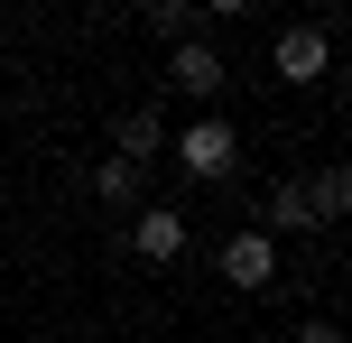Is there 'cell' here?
Listing matches in <instances>:
<instances>
[{
    "label": "cell",
    "instance_id": "cell-1",
    "mask_svg": "<svg viewBox=\"0 0 352 343\" xmlns=\"http://www.w3.org/2000/svg\"><path fill=\"white\" fill-rule=\"evenodd\" d=\"M176 167H186V177H204V186H223L232 167H241V140H232V121H223V111H204V121L176 140Z\"/></svg>",
    "mask_w": 352,
    "mask_h": 343
},
{
    "label": "cell",
    "instance_id": "cell-2",
    "mask_svg": "<svg viewBox=\"0 0 352 343\" xmlns=\"http://www.w3.org/2000/svg\"><path fill=\"white\" fill-rule=\"evenodd\" d=\"M167 84L186 93V102H223V56H213L204 37H176V56H167Z\"/></svg>",
    "mask_w": 352,
    "mask_h": 343
},
{
    "label": "cell",
    "instance_id": "cell-3",
    "mask_svg": "<svg viewBox=\"0 0 352 343\" xmlns=\"http://www.w3.org/2000/svg\"><path fill=\"white\" fill-rule=\"evenodd\" d=\"M269 65H278L287 84H316V74L334 65V37H324V28H278V47H269Z\"/></svg>",
    "mask_w": 352,
    "mask_h": 343
},
{
    "label": "cell",
    "instance_id": "cell-4",
    "mask_svg": "<svg viewBox=\"0 0 352 343\" xmlns=\"http://www.w3.org/2000/svg\"><path fill=\"white\" fill-rule=\"evenodd\" d=\"M223 278L232 288H269L278 278V232H232L223 241Z\"/></svg>",
    "mask_w": 352,
    "mask_h": 343
},
{
    "label": "cell",
    "instance_id": "cell-5",
    "mask_svg": "<svg viewBox=\"0 0 352 343\" xmlns=\"http://www.w3.org/2000/svg\"><path fill=\"white\" fill-rule=\"evenodd\" d=\"M130 251H140L148 269H167V260L186 251V214H167V204H148V214L130 223Z\"/></svg>",
    "mask_w": 352,
    "mask_h": 343
},
{
    "label": "cell",
    "instance_id": "cell-6",
    "mask_svg": "<svg viewBox=\"0 0 352 343\" xmlns=\"http://www.w3.org/2000/svg\"><path fill=\"white\" fill-rule=\"evenodd\" d=\"M269 232H316V204H306V186H297V177L269 186Z\"/></svg>",
    "mask_w": 352,
    "mask_h": 343
},
{
    "label": "cell",
    "instance_id": "cell-7",
    "mask_svg": "<svg viewBox=\"0 0 352 343\" xmlns=\"http://www.w3.org/2000/svg\"><path fill=\"white\" fill-rule=\"evenodd\" d=\"M140 177H148V167H140V158H121V148H111V158L93 167V195H102V204H140Z\"/></svg>",
    "mask_w": 352,
    "mask_h": 343
},
{
    "label": "cell",
    "instance_id": "cell-8",
    "mask_svg": "<svg viewBox=\"0 0 352 343\" xmlns=\"http://www.w3.org/2000/svg\"><path fill=\"white\" fill-rule=\"evenodd\" d=\"M158 148H167V130H158V102H148V111H130V121H121V158H158Z\"/></svg>",
    "mask_w": 352,
    "mask_h": 343
},
{
    "label": "cell",
    "instance_id": "cell-9",
    "mask_svg": "<svg viewBox=\"0 0 352 343\" xmlns=\"http://www.w3.org/2000/svg\"><path fill=\"white\" fill-rule=\"evenodd\" d=\"M306 204H316V223H343V214H352V177H343V167H324V177L306 186Z\"/></svg>",
    "mask_w": 352,
    "mask_h": 343
},
{
    "label": "cell",
    "instance_id": "cell-10",
    "mask_svg": "<svg viewBox=\"0 0 352 343\" xmlns=\"http://www.w3.org/2000/svg\"><path fill=\"white\" fill-rule=\"evenodd\" d=\"M148 28L158 37H195V0H148Z\"/></svg>",
    "mask_w": 352,
    "mask_h": 343
},
{
    "label": "cell",
    "instance_id": "cell-11",
    "mask_svg": "<svg viewBox=\"0 0 352 343\" xmlns=\"http://www.w3.org/2000/svg\"><path fill=\"white\" fill-rule=\"evenodd\" d=\"M297 343H343V325H334V316H306V325H297Z\"/></svg>",
    "mask_w": 352,
    "mask_h": 343
},
{
    "label": "cell",
    "instance_id": "cell-12",
    "mask_svg": "<svg viewBox=\"0 0 352 343\" xmlns=\"http://www.w3.org/2000/svg\"><path fill=\"white\" fill-rule=\"evenodd\" d=\"M195 10H223V19H241V10H250V0H195Z\"/></svg>",
    "mask_w": 352,
    "mask_h": 343
}]
</instances>
